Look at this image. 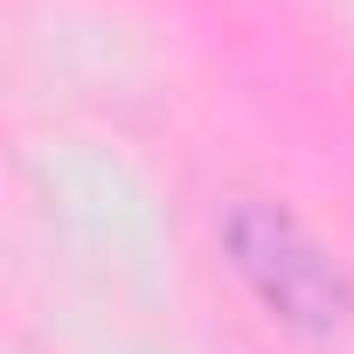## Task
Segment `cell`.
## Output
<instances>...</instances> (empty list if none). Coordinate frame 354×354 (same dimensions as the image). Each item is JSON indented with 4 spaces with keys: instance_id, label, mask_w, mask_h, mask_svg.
<instances>
[{
    "instance_id": "6da1fadb",
    "label": "cell",
    "mask_w": 354,
    "mask_h": 354,
    "mask_svg": "<svg viewBox=\"0 0 354 354\" xmlns=\"http://www.w3.org/2000/svg\"><path fill=\"white\" fill-rule=\"evenodd\" d=\"M223 243H230V264L236 278L292 326H313V333H333L354 319V285L347 271L278 209V202H236L223 216Z\"/></svg>"
}]
</instances>
